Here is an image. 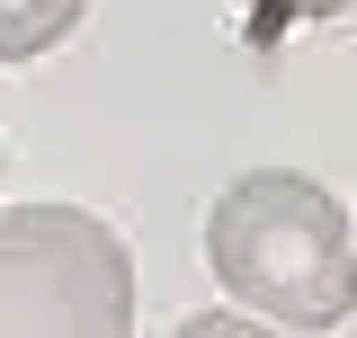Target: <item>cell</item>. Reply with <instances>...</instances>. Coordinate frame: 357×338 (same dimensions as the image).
I'll list each match as a JSON object with an SVG mask.
<instances>
[{
	"label": "cell",
	"instance_id": "obj_1",
	"mask_svg": "<svg viewBox=\"0 0 357 338\" xmlns=\"http://www.w3.org/2000/svg\"><path fill=\"white\" fill-rule=\"evenodd\" d=\"M206 258L277 330H340L357 312V232L304 169H250L206 214Z\"/></svg>",
	"mask_w": 357,
	"mask_h": 338
},
{
	"label": "cell",
	"instance_id": "obj_2",
	"mask_svg": "<svg viewBox=\"0 0 357 338\" xmlns=\"http://www.w3.org/2000/svg\"><path fill=\"white\" fill-rule=\"evenodd\" d=\"M134 258L81 205L0 214V338H126Z\"/></svg>",
	"mask_w": 357,
	"mask_h": 338
},
{
	"label": "cell",
	"instance_id": "obj_3",
	"mask_svg": "<svg viewBox=\"0 0 357 338\" xmlns=\"http://www.w3.org/2000/svg\"><path fill=\"white\" fill-rule=\"evenodd\" d=\"M89 0H0V63H36L45 45H63L81 27Z\"/></svg>",
	"mask_w": 357,
	"mask_h": 338
},
{
	"label": "cell",
	"instance_id": "obj_4",
	"mask_svg": "<svg viewBox=\"0 0 357 338\" xmlns=\"http://www.w3.org/2000/svg\"><path fill=\"white\" fill-rule=\"evenodd\" d=\"M349 0H241V18L259 27V36H277V27H304V18H340Z\"/></svg>",
	"mask_w": 357,
	"mask_h": 338
},
{
	"label": "cell",
	"instance_id": "obj_5",
	"mask_svg": "<svg viewBox=\"0 0 357 338\" xmlns=\"http://www.w3.org/2000/svg\"><path fill=\"white\" fill-rule=\"evenodd\" d=\"M170 338H295V330H277V321H250V312H197V321H178Z\"/></svg>",
	"mask_w": 357,
	"mask_h": 338
}]
</instances>
